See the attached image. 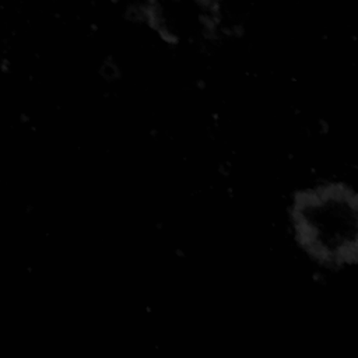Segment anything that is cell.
<instances>
[{
    "label": "cell",
    "mask_w": 358,
    "mask_h": 358,
    "mask_svg": "<svg viewBox=\"0 0 358 358\" xmlns=\"http://www.w3.org/2000/svg\"><path fill=\"white\" fill-rule=\"evenodd\" d=\"M291 231L302 250L327 267L358 264V190L327 182L295 196Z\"/></svg>",
    "instance_id": "1"
}]
</instances>
